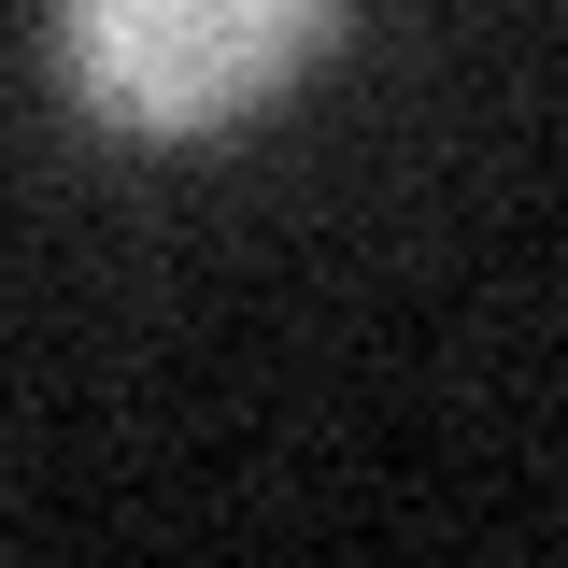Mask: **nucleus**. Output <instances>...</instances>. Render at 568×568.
Segmentation results:
<instances>
[{"mask_svg": "<svg viewBox=\"0 0 568 568\" xmlns=\"http://www.w3.org/2000/svg\"><path fill=\"white\" fill-rule=\"evenodd\" d=\"M327 14L342 0H58V85L129 142H200L256 114Z\"/></svg>", "mask_w": 568, "mask_h": 568, "instance_id": "obj_1", "label": "nucleus"}]
</instances>
